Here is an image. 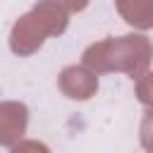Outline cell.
Here are the masks:
<instances>
[]
</instances>
